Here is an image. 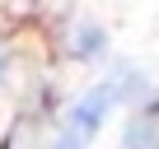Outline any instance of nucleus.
<instances>
[{
    "mask_svg": "<svg viewBox=\"0 0 159 149\" xmlns=\"http://www.w3.org/2000/svg\"><path fill=\"white\" fill-rule=\"evenodd\" d=\"M122 149H159V121L154 117H136L122 135Z\"/></svg>",
    "mask_w": 159,
    "mask_h": 149,
    "instance_id": "obj_2",
    "label": "nucleus"
},
{
    "mask_svg": "<svg viewBox=\"0 0 159 149\" xmlns=\"http://www.w3.org/2000/svg\"><path fill=\"white\" fill-rule=\"evenodd\" d=\"M52 149H84V140H75V135H70V130H61V140H56V144H52Z\"/></svg>",
    "mask_w": 159,
    "mask_h": 149,
    "instance_id": "obj_4",
    "label": "nucleus"
},
{
    "mask_svg": "<svg viewBox=\"0 0 159 149\" xmlns=\"http://www.w3.org/2000/svg\"><path fill=\"white\" fill-rule=\"evenodd\" d=\"M112 107H117V103H112V89H108V84H94L84 98L70 107V135H75V140H89Z\"/></svg>",
    "mask_w": 159,
    "mask_h": 149,
    "instance_id": "obj_1",
    "label": "nucleus"
},
{
    "mask_svg": "<svg viewBox=\"0 0 159 149\" xmlns=\"http://www.w3.org/2000/svg\"><path fill=\"white\" fill-rule=\"evenodd\" d=\"M103 51H108V33H103L98 23H80V28H75V56L94 61V56H103Z\"/></svg>",
    "mask_w": 159,
    "mask_h": 149,
    "instance_id": "obj_3",
    "label": "nucleus"
}]
</instances>
